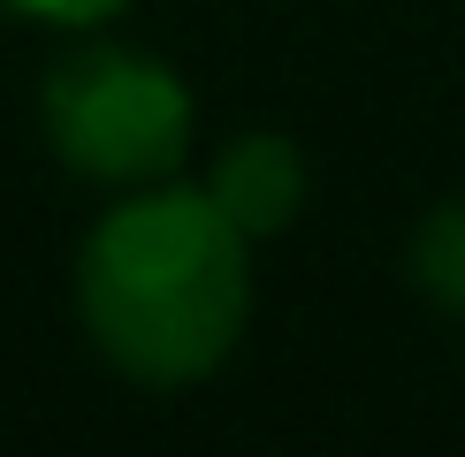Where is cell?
<instances>
[{
  "label": "cell",
  "mask_w": 465,
  "mask_h": 457,
  "mask_svg": "<svg viewBox=\"0 0 465 457\" xmlns=\"http://www.w3.org/2000/svg\"><path fill=\"white\" fill-rule=\"evenodd\" d=\"M404 267H412V290L428 305H442L450 320H465V199H442L435 214L412 228Z\"/></svg>",
  "instance_id": "obj_4"
},
{
  "label": "cell",
  "mask_w": 465,
  "mask_h": 457,
  "mask_svg": "<svg viewBox=\"0 0 465 457\" xmlns=\"http://www.w3.org/2000/svg\"><path fill=\"white\" fill-rule=\"evenodd\" d=\"M46 145L62 152L69 176L84 183H168L191 160V92L183 76L145 46L123 38H84L46 69L38 92Z\"/></svg>",
  "instance_id": "obj_2"
},
{
  "label": "cell",
  "mask_w": 465,
  "mask_h": 457,
  "mask_svg": "<svg viewBox=\"0 0 465 457\" xmlns=\"http://www.w3.org/2000/svg\"><path fill=\"white\" fill-rule=\"evenodd\" d=\"M76 320L138 389L206 381L252 320V237L206 183H138L76 252Z\"/></svg>",
  "instance_id": "obj_1"
},
{
  "label": "cell",
  "mask_w": 465,
  "mask_h": 457,
  "mask_svg": "<svg viewBox=\"0 0 465 457\" xmlns=\"http://www.w3.org/2000/svg\"><path fill=\"white\" fill-rule=\"evenodd\" d=\"M206 190H214V206L260 244V237H282V228L298 221V206H305V160H298L290 138L252 130V138H229L214 152Z\"/></svg>",
  "instance_id": "obj_3"
},
{
  "label": "cell",
  "mask_w": 465,
  "mask_h": 457,
  "mask_svg": "<svg viewBox=\"0 0 465 457\" xmlns=\"http://www.w3.org/2000/svg\"><path fill=\"white\" fill-rule=\"evenodd\" d=\"M0 8L38 15V24H62V31H100V24H114V15L130 8V0H0Z\"/></svg>",
  "instance_id": "obj_5"
}]
</instances>
